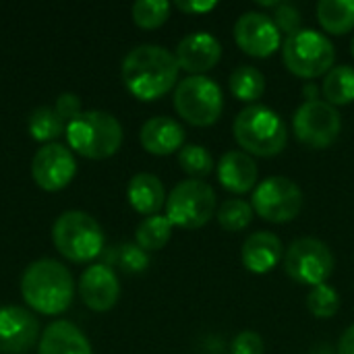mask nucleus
I'll list each match as a JSON object with an SVG mask.
<instances>
[{
  "mask_svg": "<svg viewBox=\"0 0 354 354\" xmlns=\"http://www.w3.org/2000/svg\"><path fill=\"white\" fill-rule=\"evenodd\" d=\"M178 71L176 56L156 44H141L122 60V81L127 89L143 102H153L178 85Z\"/></svg>",
  "mask_w": 354,
  "mask_h": 354,
  "instance_id": "f257e3e1",
  "label": "nucleus"
},
{
  "mask_svg": "<svg viewBox=\"0 0 354 354\" xmlns=\"http://www.w3.org/2000/svg\"><path fill=\"white\" fill-rule=\"evenodd\" d=\"M21 295L33 311L41 315H60L73 303L75 282L60 261L44 257L25 268L21 276Z\"/></svg>",
  "mask_w": 354,
  "mask_h": 354,
  "instance_id": "f03ea898",
  "label": "nucleus"
},
{
  "mask_svg": "<svg viewBox=\"0 0 354 354\" xmlns=\"http://www.w3.org/2000/svg\"><path fill=\"white\" fill-rule=\"evenodd\" d=\"M232 133L243 151L257 158H274L288 143V129L282 116L259 104L239 112L232 122Z\"/></svg>",
  "mask_w": 354,
  "mask_h": 354,
  "instance_id": "7ed1b4c3",
  "label": "nucleus"
},
{
  "mask_svg": "<svg viewBox=\"0 0 354 354\" xmlns=\"http://www.w3.org/2000/svg\"><path fill=\"white\" fill-rule=\"evenodd\" d=\"M64 135L68 147L89 160H104L114 156L124 139L118 118L104 110L81 112L66 124Z\"/></svg>",
  "mask_w": 354,
  "mask_h": 354,
  "instance_id": "20e7f679",
  "label": "nucleus"
},
{
  "mask_svg": "<svg viewBox=\"0 0 354 354\" xmlns=\"http://www.w3.org/2000/svg\"><path fill=\"white\" fill-rule=\"evenodd\" d=\"M52 241L58 253L75 263L93 261L104 249V230L93 216L81 209L60 214L52 226Z\"/></svg>",
  "mask_w": 354,
  "mask_h": 354,
  "instance_id": "39448f33",
  "label": "nucleus"
},
{
  "mask_svg": "<svg viewBox=\"0 0 354 354\" xmlns=\"http://www.w3.org/2000/svg\"><path fill=\"white\" fill-rule=\"evenodd\" d=\"M284 66L301 79L328 75L336 62V48L328 35L315 29H299L282 41Z\"/></svg>",
  "mask_w": 354,
  "mask_h": 354,
  "instance_id": "423d86ee",
  "label": "nucleus"
},
{
  "mask_svg": "<svg viewBox=\"0 0 354 354\" xmlns=\"http://www.w3.org/2000/svg\"><path fill=\"white\" fill-rule=\"evenodd\" d=\"M218 212L216 191L197 178L178 183L166 197V218L172 226L197 230L205 226Z\"/></svg>",
  "mask_w": 354,
  "mask_h": 354,
  "instance_id": "0eeeda50",
  "label": "nucleus"
},
{
  "mask_svg": "<svg viewBox=\"0 0 354 354\" xmlns=\"http://www.w3.org/2000/svg\"><path fill=\"white\" fill-rule=\"evenodd\" d=\"M174 108L183 120L193 127L214 124L224 110L220 85L205 75H189L174 89Z\"/></svg>",
  "mask_w": 354,
  "mask_h": 354,
  "instance_id": "6e6552de",
  "label": "nucleus"
},
{
  "mask_svg": "<svg viewBox=\"0 0 354 354\" xmlns=\"http://www.w3.org/2000/svg\"><path fill=\"white\" fill-rule=\"evenodd\" d=\"M251 205L261 220L272 224H286L303 212L305 195L295 180L286 176H270L257 183Z\"/></svg>",
  "mask_w": 354,
  "mask_h": 354,
  "instance_id": "1a4fd4ad",
  "label": "nucleus"
},
{
  "mask_svg": "<svg viewBox=\"0 0 354 354\" xmlns=\"http://www.w3.org/2000/svg\"><path fill=\"white\" fill-rule=\"evenodd\" d=\"M334 253L319 239H297L284 253V272L290 280L305 286L326 284L334 272Z\"/></svg>",
  "mask_w": 354,
  "mask_h": 354,
  "instance_id": "9d476101",
  "label": "nucleus"
},
{
  "mask_svg": "<svg viewBox=\"0 0 354 354\" xmlns=\"http://www.w3.org/2000/svg\"><path fill=\"white\" fill-rule=\"evenodd\" d=\"M292 129L303 145L311 149H326L338 139L342 131V118L338 108L332 104L324 100H311L303 102L295 112Z\"/></svg>",
  "mask_w": 354,
  "mask_h": 354,
  "instance_id": "9b49d317",
  "label": "nucleus"
},
{
  "mask_svg": "<svg viewBox=\"0 0 354 354\" xmlns=\"http://www.w3.org/2000/svg\"><path fill=\"white\" fill-rule=\"evenodd\" d=\"M77 172V162L71 147L62 143L41 145L31 160V176L35 185L44 191L64 189Z\"/></svg>",
  "mask_w": 354,
  "mask_h": 354,
  "instance_id": "f8f14e48",
  "label": "nucleus"
},
{
  "mask_svg": "<svg viewBox=\"0 0 354 354\" xmlns=\"http://www.w3.org/2000/svg\"><path fill=\"white\" fill-rule=\"evenodd\" d=\"M234 41L245 54L255 58H268L276 50H280L282 33L270 15L249 10L241 15L234 23Z\"/></svg>",
  "mask_w": 354,
  "mask_h": 354,
  "instance_id": "ddd939ff",
  "label": "nucleus"
},
{
  "mask_svg": "<svg viewBox=\"0 0 354 354\" xmlns=\"http://www.w3.org/2000/svg\"><path fill=\"white\" fill-rule=\"evenodd\" d=\"M39 340L35 315L19 305L0 307V353L27 354Z\"/></svg>",
  "mask_w": 354,
  "mask_h": 354,
  "instance_id": "4468645a",
  "label": "nucleus"
},
{
  "mask_svg": "<svg viewBox=\"0 0 354 354\" xmlns=\"http://www.w3.org/2000/svg\"><path fill=\"white\" fill-rule=\"evenodd\" d=\"M81 301L95 313L110 311L120 297V284L112 268L106 263H93L85 268L79 280Z\"/></svg>",
  "mask_w": 354,
  "mask_h": 354,
  "instance_id": "2eb2a0df",
  "label": "nucleus"
},
{
  "mask_svg": "<svg viewBox=\"0 0 354 354\" xmlns=\"http://www.w3.org/2000/svg\"><path fill=\"white\" fill-rule=\"evenodd\" d=\"M176 62L189 75H205L222 58V44L207 31H195L183 37L176 46Z\"/></svg>",
  "mask_w": 354,
  "mask_h": 354,
  "instance_id": "dca6fc26",
  "label": "nucleus"
},
{
  "mask_svg": "<svg viewBox=\"0 0 354 354\" xmlns=\"http://www.w3.org/2000/svg\"><path fill=\"white\" fill-rule=\"evenodd\" d=\"M216 172H218V180L220 185L236 195H245L249 191H255L257 187V178H259V170L255 160L239 149L226 151L218 164H216Z\"/></svg>",
  "mask_w": 354,
  "mask_h": 354,
  "instance_id": "f3484780",
  "label": "nucleus"
},
{
  "mask_svg": "<svg viewBox=\"0 0 354 354\" xmlns=\"http://www.w3.org/2000/svg\"><path fill=\"white\" fill-rule=\"evenodd\" d=\"M284 257L282 241L268 230L253 232L245 239L241 249V261L251 274H268L272 272Z\"/></svg>",
  "mask_w": 354,
  "mask_h": 354,
  "instance_id": "a211bd4d",
  "label": "nucleus"
},
{
  "mask_svg": "<svg viewBox=\"0 0 354 354\" xmlns=\"http://www.w3.org/2000/svg\"><path fill=\"white\" fill-rule=\"evenodd\" d=\"M139 141L147 153L170 156L185 147V129L170 116H153L143 122Z\"/></svg>",
  "mask_w": 354,
  "mask_h": 354,
  "instance_id": "6ab92c4d",
  "label": "nucleus"
},
{
  "mask_svg": "<svg viewBox=\"0 0 354 354\" xmlns=\"http://www.w3.org/2000/svg\"><path fill=\"white\" fill-rule=\"evenodd\" d=\"M37 354H93L87 336L71 322L56 319L39 336Z\"/></svg>",
  "mask_w": 354,
  "mask_h": 354,
  "instance_id": "aec40b11",
  "label": "nucleus"
},
{
  "mask_svg": "<svg viewBox=\"0 0 354 354\" xmlns=\"http://www.w3.org/2000/svg\"><path fill=\"white\" fill-rule=\"evenodd\" d=\"M127 197H129L131 207L147 218L158 216V212L166 205L164 185L156 174H149V172H139L129 180Z\"/></svg>",
  "mask_w": 354,
  "mask_h": 354,
  "instance_id": "412c9836",
  "label": "nucleus"
},
{
  "mask_svg": "<svg viewBox=\"0 0 354 354\" xmlns=\"http://www.w3.org/2000/svg\"><path fill=\"white\" fill-rule=\"evenodd\" d=\"M317 21L326 33H351L354 29V0H319Z\"/></svg>",
  "mask_w": 354,
  "mask_h": 354,
  "instance_id": "4be33fe9",
  "label": "nucleus"
},
{
  "mask_svg": "<svg viewBox=\"0 0 354 354\" xmlns=\"http://www.w3.org/2000/svg\"><path fill=\"white\" fill-rule=\"evenodd\" d=\"M322 93L328 104L334 108L338 106H348L354 102V68L348 64H338L334 66L324 83H322Z\"/></svg>",
  "mask_w": 354,
  "mask_h": 354,
  "instance_id": "5701e85b",
  "label": "nucleus"
},
{
  "mask_svg": "<svg viewBox=\"0 0 354 354\" xmlns=\"http://www.w3.org/2000/svg\"><path fill=\"white\" fill-rule=\"evenodd\" d=\"M230 91L236 100L247 102L253 106L263 93H266V77L257 66L251 64H241L230 73Z\"/></svg>",
  "mask_w": 354,
  "mask_h": 354,
  "instance_id": "b1692460",
  "label": "nucleus"
},
{
  "mask_svg": "<svg viewBox=\"0 0 354 354\" xmlns=\"http://www.w3.org/2000/svg\"><path fill=\"white\" fill-rule=\"evenodd\" d=\"M29 135L39 143H52L62 133H66V122L58 116L54 106H39L29 114Z\"/></svg>",
  "mask_w": 354,
  "mask_h": 354,
  "instance_id": "393cba45",
  "label": "nucleus"
},
{
  "mask_svg": "<svg viewBox=\"0 0 354 354\" xmlns=\"http://www.w3.org/2000/svg\"><path fill=\"white\" fill-rule=\"evenodd\" d=\"M172 224L166 216H149L145 218L137 230H135V239H137V245L143 249V251H160L168 245L170 236H172Z\"/></svg>",
  "mask_w": 354,
  "mask_h": 354,
  "instance_id": "a878e982",
  "label": "nucleus"
},
{
  "mask_svg": "<svg viewBox=\"0 0 354 354\" xmlns=\"http://www.w3.org/2000/svg\"><path fill=\"white\" fill-rule=\"evenodd\" d=\"M253 216H255L253 205L247 203L245 199H228L216 212L218 224L224 230H228V232H241V230H245L253 222Z\"/></svg>",
  "mask_w": 354,
  "mask_h": 354,
  "instance_id": "bb28decb",
  "label": "nucleus"
},
{
  "mask_svg": "<svg viewBox=\"0 0 354 354\" xmlns=\"http://www.w3.org/2000/svg\"><path fill=\"white\" fill-rule=\"evenodd\" d=\"M133 21L141 29H158L170 17V2L166 0H137L131 8Z\"/></svg>",
  "mask_w": 354,
  "mask_h": 354,
  "instance_id": "cd10ccee",
  "label": "nucleus"
},
{
  "mask_svg": "<svg viewBox=\"0 0 354 354\" xmlns=\"http://www.w3.org/2000/svg\"><path fill=\"white\" fill-rule=\"evenodd\" d=\"M307 309L317 319H332L340 311V295L330 284L313 286L307 295Z\"/></svg>",
  "mask_w": 354,
  "mask_h": 354,
  "instance_id": "c85d7f7f",
  "label": "nucleus"
},
{
  "mask_svg": "<svg viewBox=\"0 0 354 354\" xmlns=\"http://www.w3.org/2000/svg\"><path fill=\"white\" fill-rule=\"evenodd\" d=\"M178 164L183 172L195 176L197 180H201V176H207L214 170L212 153L203 145H195V143H189L178 151Z\"/></svg>",
  "mask_w": 354,
  "mask_h": 354,
  "instance_id": "c756f323",
  "label": "nucleus"
},
{
  "mask_svg": "<svg viewBox=\"0 0 354 354\" xmlns=\"http://www.w3.org/2000/svg\"><path fill=\"white\" fill-rule=\"evenodd\" d=\"M274 8L276 10H274V17L272 19L276 23V27L280 29V33H286V37H288V35L297 33L299 29H303L301 27V12H299V8L295 4H290V2H278Z\"/></svg>",
  "mask_w": 354,
  "mask_h": 354,
  "instance_id": "7c9ffc66",
  "label": "nucleus"
},
{
  "mask_svg": "<svg viewBox=\"0 0 354 354\" xmlns=\"http://www.w3.org/2000/svg\"><path fill=\"white\" fill-rule=\"evenodd\" d=\"M118 263L124 272L139 274L147 270L149 257H147V251H143L139 245H122L118 251Z\"/></svg>",
  "mask_w": 354,
  "mask_h": 354,
  "instance_id": "2f4dec72",
  "label": "nucleus"
},
{
  "mask_svg": "<svg viewBox=\"0 0 354 354\" xmlns=\"http://www.w3.org/2000/svg\"><path fill=\"white\" fill-rule=\"evenodd\" d=\"M263 340L257 332L245 330L239 336H234L230 344V354H263Z\"/></svg>",
  "mask_w": 354,
  "mask_h": 354,
  "instance_id": "473e14b6",
  "label": "nucleus"
},
{
  "mask_svg": "<svg viewBox=\"0 0 354 354\" xmlns=\"http://www.w3.org/2000/svg\"><path fill=\"white\" fill-rule=\"evenodd\" d=\"M54 110L58 112V116L68 124L73 118H77L81 114V97L77 93H71V91H64L58 95L56 104H54Z\"/></svg>",
  "mask_w": 354,
  "mask_h": 354,
  "instance_id": "72a5a7b5",
  "label": "nucleus"
},
{
  "mask_svg": "<svg viewBox=\"0 0 354 354\" xmlns=\"http://www.w3.org/2000/svg\"><path fill=\"white\" fill-rule=\"evenodd\" d=\"M174 6L187 15H205V12L214 10L218 6V2L216 0H189V2L178 0V2H174Z\"/></svg>",
  "mask_w": 354,
  "mask_h": 354,
  "instance_id": "f704fd0d",
  "label": "nucleus"
},
{
  "mask_svg": "<svg viewBox=\"0 0 354 354\" xmlns=\"http://www.w3.org/2000/svg\"><path fill=\"white\" fill-rule=\"evenodd\" d=\"M338 354H354V324L342 332L338 340Z\"/></svg>",
  "mask_w": 354,
  "mask_h": 354,
  "instance_id": "c9c22d12",
  "label": "nucleus"
},
{
  "mask_svg": "<svg viewBox=\"0 0 354 354\" xmlns=\"http://www.w3.org/2000/svg\"><path fill=\"white\" fill-rule=\"evenodd\" d=\"M351 52H353V56H354V37H353V44H351Z\"/></svg>",
  "mask_w": 354,
  "mask_h": 354,
  "instance_id": "e433bc0d",
  "label": "nucleus"
}]
</instances>
